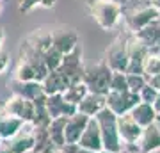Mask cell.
I'll return each instance as SVG.
<instances>
[{"instance_id":"cell-12","label":"cell","mask_w":160,"mask_h":153,"mask_svg":"<svg viewBox=\"0 0 160 153\" xmlns=\"http://www.w3.org/2000/svg\"><path fill=\"white\" fill-rule=\"evenodd\" d=\"M89 119L91 118H87V116H84L80 112L69 116L66 119V126H64V142L66 144H78L80 137H82L87 123H89Z\"/></svg>"},{"instance_id":"cell-22","label":"cell","mask_w":160,"mask_h":153,"mask_svg":"<svg viewBox=\"0 0 160 153\" xmlns=\"http://www.w3.org/2000/svg\"><path fill=\"white\" fill-rule=\"evenodd\" d=\"M142 75L146 79L160 75V48H153L148 52V55L142 63Z\"/></svg>"},{"instance_id":"cell-23","label":"cell","mask_w":160,"mask_h":153,"mask_svg":"<svg viewBox=\"0 0 160 153\" xmlns=\"http://www.w3.org/2000/svg\"><path fill=\"white\" fill-rule=\"evenodd\" d=\"M66 119L68 118H57L52 119L50 125H48V134H50V141L53 146L62 148L64 142V126H66Z\"/></svg>"},{"instance_id":"cell-18","label":"cell","mask_w":160,"mask_h":153,"mask_svg":"<svg viewBox=\"0 0 160 153\" xmlns=\"http://www.w3.org/2000/svg\"><path fill=\"white\" fill-rule=\"evenodd\" d=\"M130 116L133 118V121H135L141 128H146V126L157 123V112H155L153 105H149V103L139 102L137 105L130 110Z\"/></svg>"},{"instance_id":"cell-11","label":"cell","mask_w":160,"mask_h":153,"mask_svg":"<svg viewBox=\"0 0 160 153\" xmlns=\"http://www.w3.org/2000/svg\"><path fill=\"white\" fill-rule=\"evenodd\" d=\"M80 45L78 34L75 32L73 28L69 27H61V28H53L52 30V46L59 50L62 55L69 54L75 46Z\"/></svg>"},{"instance_id":"cell-28","label":"cell","mask_w":160,"mask_h":153,"mask_svg":"<svg viewBox=\"0 0 160 153\" xmlns=\"http://www.w3.org/2000/svg\"><path fill=\"white\" fill-rule=\"evenodd\" d=\"M109 91H114V93H123V91H128V82H126V73H119V71H112V77H110V85Z\"/></svg>"},{"instance_id":"cell-38","label":"cell","mask_w":160,"mask_h":153,"mask_svg":"<svg viewBox=\"0 0 160 153\" xmlns=\"http://www.w3.org/2000/svg\"><path fill=\"white\" fill-rule=\"evenodd\" d=\"M102 153H112V151H102Z\"/></svg>"},{"instance_id":"cell-37","label":"cell","mask_w":160,"mask_h":153,"mask_svg":"<svg viewBox=\"0 0 160 153\" xmlns=\"http://www.w3.org/2000/svg\"><path fill=\"white\" fill-rule=\"evenodd\" d=\"M2 9H4V0H0V13H2Z\"/></svg>"},{"instance_id":"cell-30","label":"cell","mask_w":160,"mask_h":153,"mask_svg":"<svg viewBox=\"0 0 160 153\" xmlns=\"http://www.w3.org/2000/svg\"><path fill=\"white\" fill-rule=\"evenodd\" d=\"M158 93H160V91H157L155 87H151L149 84H146L142 89L139 91V100H141L142 103H149V105H153L155 98H157Z\"/></svg>"},{"instance_id":"cell-19","label":"cell","mask_w":160,"mask_h":153,"mask_svg":"<svg viewBox=\"0 0 160 153\" xmlns=\"http://www.w3.org/2000/svg\"><path fill=\"white\" fill-rule=\"evenodd\" d=\"M23 123L25 121H22V119H18V118H14V116H11V114H7L2 110L0 112V139L2 141L12 139L18 132L22 130Z\"/></svg>"},{"instance_id":"cell-9","label":"cell","mask_w":160,"mask_h":153,"mask_svg":"<svg viewBox=\"0 0 160 153\" xmlns=\"http://www.w3.org/2000/svg\"><path fill=\"white\" fill-rule=\"evenodd\" d=\"M139 100V94L132 93V91H123V93H114V91H109L107 96H105V107L112 110L116 116H125L135 107Z\"/></svg>"},{"instance_id":"cell-36","label":"cell","mask_w":160,"mask_h":153,"mask_svg":"<svg viewBox=\"0 0 160 153\" xmlns=\"http://www.w3.org/2000/svg\"><path fill=\"white\" fill-rule=\"evenodd\" d=\"M77 153H96V151H89V150H84V148L78 146V151H77Z\"/></svg>"},{"instance_id":"cell-17","label":"cell","mask_w":160,"mask_h":153,"mask_svg":"<svg viewBox=\"0 0 160 153\" xmlns=\"http://www.w3.org/2000/svg\"><path fill=\"white\" fill-rule=\"evenodd\" d=\"M103 109H105V96L103 94H94V93H87L84 96V100L77 105V112L84 114L87 118H94Z\"/></svg>"},{"instance_id":"cell-14","label":"cell","mask_w":160,"mask_h":153,"mask_svg":"<svg viewBox=\"0 0 160 153\" xmlns=\"http://www.w3.org/2000/svg\"><path fill=\"white\" fill-rule=\"evenodd\" d=\"M11 91L12 94L16 96H22L25 100H30V102H36L38 98H41L45 93H43V85L38 80H30V82H22V80L12 79L11 80Z\"/></svg>"},{"instance_id":"cell-8","label":"cell","mask_w":160,"mask_h":153,"mask_svg":"<svg viewBox=\"0 0 160 153\" xmlns=\"http://www.w3.org/2000/svg\"><path fill=\"white\" fill-rule=\"evenodd\" d=\"M126 48H128V69H126V73L142 75V63L148 55L149 48L135 34H130V32H128V39H126Z\"/></svg>"},{"instance_id":"cell-40","label":"cell","mask_w":160,"mask_h":153,"mask_svg":"<svg viewBox=\"0 0 160 153\" xmlns=\"http://www.w3.org/2000/svg\"><path fill=\"white\" fill-rule=\"evenodd\" d=\"M0 112H2V109H0Z\"/></svg>"},{"instance_id":"cell-39","label":"cell","mask_w":160,"mask_h":153,"mask_svg":"<svg viewBox=\"0 0 160 153\" xmlns=\"http://www.w3.org/2000/svg\"><path fill=\"white\" fill-rule=\"evenodd\" d=\"M0 144H2V139H0Z\"/></svg>"},{"instance_id":"cell-5","label":"cell","mask_w":160,"mask_h":153,"mask_svg":"<svg viewBox=\"0 0 160 153\" xmlns=\"http://www.w3.org/2000/svg\"><path fill=\"white\" fill-rule=\"evenodd\" d=\"M57 71L66 79L68 84L82 82L84 73H86V68H84V63H82V45L75 46L69 54H66L62 57V63H61Z\"/></svg>"},{"instance_id":"cell-26","label":"cell","mask_w":160,"mask_h":153,"mask_svg":"<svg viewBox=\"0 0 160 153\" xmlns=\"http://www.w3.org/2000/svg\"><path fill=\"white\" fill-rule=\"evenodd\" d=\"M62 54L59 50H55L53 46L52 48H48V50L43 54V61H45V66L48 68V71H55V69H59V66H61V63H62Z\"/></svg>"},{"instance_id":"cell-16","label":"cell","mask_w":160,"mask_h":153,"mask_svg":"<svg viewBox=\"0 0 160 153\" xmlns=\"http://www.w3.org/2000/svg\"><path fill=\"white\" fill-rule=\"evenodd\" d=\"M46 110H48V116L52 119L69 118V116L77 114V107L66 102L62 94H52L46 98Z\"/></svg>"},{"instance_id":"cell-7","label":"cell","mask_w":160,"mask_h":153,"mask_svg":"<svg viewBox=\"0 0 160 153\" xmlns=\"http://www.w3.org/2000/svg\"><path fill=\"white\" fill-rule=\"evenodd\" d=\"M123 18H125L128 32H130V34H135V32H139V30L144 28L146 25L160 20V13L157 11V9H153L151 6H142V7H135V9H132L130 13L123 14Z\"/></svg>"},{"instance_id":"cell-27","label":"cell","mask_w":160,"mask_h":153,"mask_svg":"<svg viewBox=\"0 0 160 153\" xmlns=\"http://www.w3.org/2000/svg\"><path fill=\"white\" fill-rule=\"evenodd\" d=\"M55 0H20L18 11L20 13H29L34 7H53Z\"/></svg>"},{"instance_id":"cell-3","label":"cell","mask_w":160,"mask_h":153,"mask_svg":"<svg viewBox=\"0 0 160 153\" xmlns=\"http://www.w3.org/2000/svg\"><path fill=\"white\" fill-rule=\"evenodd\" d=\"M110 77H112V69H110L109 66L105 64V61L102 59L100 63L86 68V73H84L82 82L86 84V87H87L89 93L107 96L109 85H110Z\"/></svg>"},{"instance_id":"cell-29","label":"cell","mask_w":160,"mask_h":153,"mask_svg":"<svg viewBox=\"0 0 160 153\" xmlns=\"http://www.w3.org/2000/svg\"><path fill=\"white\" fill-rule=\"evenodd\" d=\"M126 82H128V91L135 93V94H139V91L148 84L144 75H133V73H126Z\"/></svg>"},{"instance_id":"cell-24","label":"cell","mask_w":160,"mask_h":153,"mask_svg":"<svg viewBox=\"0 0 160 153\" xmlns=\"http://www.w3.org/2000/svg\"><path fill=\"white\" fill-rule=\"evenodd\" d=\"M87 93V87H86V84L84 82H77V84H69L66 89H64V93H62V98L66 100L68 103H71V105H78L82 100H84V96H86Z\"/></svg>"},{"instance_id":"cell-2","label":"cell","mask_w":160,"mask_h":153,"mask_svg":"<svg viewBox=\"0 0 160 153\" xmlns=\"http://www.w3.org/2000/svg\"><path fill=\"white\" fill-rule=\"evenodd\" d=\"M94 119L98 121V126H100L103 151H112V153L123 151V142H121L119 132H118V116L105 107L94 116Z\"/></svg>"},{"instance_id":"cell-15","label":"cell","mask_w":160,"mask_h":153,"mask_svg":"<svg viewBox=\"0 0 160 153\" xmlns=\"http://www.w3.org/2000/svg\"><path fill=\"white\" fill-rule=\"evenodd\" d=\"M139 153H157L160 151V126L158 123L142 128L139 139Z\"/></svg>"},{"instance_id":"cell-33","label":"cell","mask_w":160,"mask_h":153,"mask_svg":"<svg viewBox=\"0 0 160 153\" xmlns=\"http://www.w3.org/2000/svg\"><path fill=\"white\" fill-rule=\"evenodd\" d=\"M39 153H62V151H61V148H57V146H53V144H52V146L45 148V150L39 151Z\"/></svg>"},{"instance_id":"cell-1","label":"cell","mask_w":160,"mask_h":153,"mask_svg":"<svg viewBox=\"0 0 160 153\" xmlns=\"http://www.w3.org/2000/svg\"><path fill=\"white\" fill-rule=\"evenodd\" d=\"M87 7L92 20L103 30L116 28L123 18V6L118 0H87Z\"/></svg>"},{"instance_id":"cell-20","label":"cell","mask_w":160,"mask_h":153,"mask_svg":"<svg viewBox=\"0 0 160 153\" xmlns=\"http://www.w3.org/2000/svg\"><path fill=\"white\" fill-rule=\"evenodd\" d=\"M41 85H43V93H45L46 96H52V94H62L64 89L69 84L66 82V79H64L62 75L55 69V71H48V75L43 79Z\"/></svg>"},{"instance_id":"cell-10","label":"cell","mask_w":160,"mask_h":153,"mask_svg":"<svg viewBox=\"0 0 160 153\" xmlns=\"http://www.w3.org/2000/svg\"><path fill=\"white\" fill-rule=\"evenodd\" d=\"M2 110L7 112V114H11V116H14V118H18V119H22L25 123H32V121H34V116H36L34 102L25 100V98H22V96H16V94H12V96L7 100Z\"/></svg>"},{"instance_id":"cell-34","label":"cell","mask_w":160,"mask_h":153,"mask_svg":"<svg viewBox=\"0 0 160 153\" xmlns=\"http://www.w3.org/2000/svg\"><path fill=\"white\" fill-rule=\"evenodd\" d=\"M148 6H151L153 9H157V11L160 13V0H149V2H148Z\"/></svg>"},{"instance_id":"cell-21","label":"cell","mask_w":160,"mask_h":153,"mask_svg":"<svg viewBox=\"0 0 160 153\" xmlns=\"http://www.w3.org/2000/svg\"><path fill=\"white\" fill-rule=\"evenodd\" d=\"M135 36L142 41L144 45L148 46L149 50L160 48V20H157V22L146 25V27L141 28L139 32H135Z\"/></svg>"},{"instance_id":"cell-25","label":"cell","mask_w":160,"mask_h":153,"mask_svg":"<svg viewBox=\"0 0 160 153\" xmlns=\"http://www.w3.org/2000/svg\"><path fill=\"white\" fill-rule=\"evenodd\" d=\"M12 79L22 80V82H30V80H38L39 82L36 68L30 63H27L25 59H20L18 61L16 68H14V73H12Z\"/></svg>"},{"instance_id":"cell-35","label":"cell","mask_w":160,"mask_h":153,"mask_svg":"<svg viewBox=\"0 0 160 153\" xmlns=\"http://www.w3.org/2000/svg\"><path fill=\"white\" fill-rule=\"evenodd\" d=\"M4 27H2V25H0V50H2V43H4Z\"/></svg>"},{"instance_id":"cell-31","label":"cell","mask_w":160,"mask_h":153,"mask_svg":"<svg viewBox=\"0 0 160 153\" xmlns=\"http://www.w3.org/2000/svg\"><path fill=\"white\" fill-rule=\"evenodd\" d=\"M9 66V54L4 50H0V73H4Z\"/></svg>"},{"instance_id":"cell-6","label":"cell","mask_w":160,"mask_h":153,"mask_svg":"<svg viewBox=\"0 0 160 153\" xmlns=\"http://www.w3.org/2000/svg\"><path fill=\"white\" fill-rule=\"evenodd\" d=\"M118 132H119L121 142H123V150L132 153H139V139L142 134V128L133 121L130 112L125 116H118Z\"/></svg>"},{"instance_id":"cell-32","label":"cell","mask_w":160,"mask_h":153,"mask_svg":"<svg viewBox=\"0 0 160 153\" xmlns=\"http://www.w3.org/2000/svg\"><path fill=\"white\" fill-rule=\"evenodd\" d=\"M153 109H155V112H157V119H160V93L157 94V98H155Z\"/></svg>"},{"instance_id":"cell-4","label":"cell","mask_w":160,"mask_h":153,"mask_svg":"<svg viewBox=\"0 0 160 153\" xmlns=\"http://www.w3.org/2000/svg\"><path fill=\"white\" fill-rule=\"evenodd\" d=\"M126 39L128 34H119L105 50L103 61L112 71L126 73L128 69V48H126Z\"/></svg>"},{"instance_id":"cell-13","label":"cell","mask_w":160,"mask_h":153,"mask_svg":"<svg viewBox=\"0 0 160 153\" xmlns=\"http://www.w3.org/2000/svg\"><path fill=\"white\" fill-rule=\"evenodd\" d=\"M78 146L84 148V150H89V151H96V153L103 151L102 134H100L98 121L94 118L89 119L86 130H84V134H82V137H80V141H78Z\"/></svg>"}]
</instances>
